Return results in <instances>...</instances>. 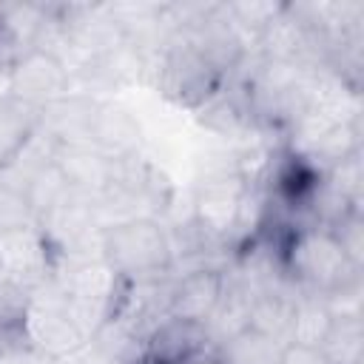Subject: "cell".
I'll use <instances>...</instances> for the list:
<instances>
[{"instance_id": "obj_8", "label": "cell", "mask_w": 364, "mask_h": 364, "mask_svg": "<svg viewBox=\"0 0 364 364\" xmlns=\"http://www.w3.org/2000/svg\"><path fill=\"white\" fill-rule=\"evenodd\" d=\"M54 162H57L63 179L68 182L71 193H77V196H88V199L97 202L114 185L117 159L105 156L91 142H65V145H60Z\"/></svg>"}, {"instance_id": "obj_16", "label": "cell", "mask_w": 364, "mask_h": 364, "mask_svg": "<svg viewBox=\"0 0 364 364\" xmlns=\"http://www.w3.org/2000/svg\"><path fill=\"white\" fill-rule=\"evenodd\" d=\"M284 350H287V344H282L253 327L239 330L236 336H230L225 344L216 347V353L225 364H282Z\"/></svg>"}, {"instance_id": "obj_14", "label": "cell", "mask_w": 364, "mask_h": 364, "mask_svg": "<svg viewBox=\"0 0 364 364\" xmlns=\"http://www.w3.org/2000/svg\"><path fill=\"white\" fill-rule=\"evenodd\" d=\"M299 290L293 284L284 287H270V290H256L250 296V318L247 327L290 344V324H293V304H296Z\"/></svg>"}, {"instance_id": "obj_2", "label": "cell", "mask_w": 364, "mask_h": 364, "mask_svg": "<svg viewBox=\"0 0 364 364\" xmlns=\"http://www.w3.org/2000/svg\"><path fill=\"white\" fill-rule=\"evenodd\" d=\"M282 267L299 293L316 296H324L361 276V270L344 256L333 230L321 225H304L287 233L282 242Z\"/></svg>"}, {"instance_id": "obj_17", "label": "cell", "mask_w": 364, "mask_h": 364, "mask_svg": "<svg viewBox=\"0 0 364 364\" xmlns=\"http://www.w3.org/2000/svg\"><path fill=\"white\" fill-rule=\"evenodd\" d=\"M333 324L330 310L324 307L321 296L316 293H299L293 304V324H290V344L293 347H307L318 350L321 338L327 336Z\"/></svg>"}, {"instance_id": "obj_18", "label": "cell", "mask_w": 364, "mask_h": 364, "mask_svg": "<svg viewBox=\"0 0 364 364\" xmlns=\"http://www.w3.org/2000/svg\"><path fill=\"white\" fill-rule=\"evenodd\" d=\"M40 125V111L31 105H23L14 97L0 100V165L34 134Z\"/></svg>"}, {"instance_id": "obj_3", "label": "cell", "mask_w": 364, "mask_h": 364, "mask_svg": "<svg viewBox=\"0 0 364 364\" xmlns=\"http://www.w3.org/2000/svg\"><path fill=\"white\" fill-rule=\"evenodd\" d=\"M20 327L26 341L37 347L43 355H48L51 361H63L80 353L91 341V333L80 321L77 310L71 307L57 279H48L26 299Z\"/></svg>"}, {"instance_id": "obj_10", "label": "cell", "mask_w": 364, "mask_h": 364, "mask_svg": "<svg viewBox=\"0 0 364 364\" xmlns=\"http://www.w3.org/2000/svg\"><path fill=\"white\" fill-rule=\"evenodd\" d=\"M48 3H0V63L11 65L40 46Z\"/></svg>"}, {"instance_id": "obj_13", "label": "cell", "mask_w": 364, "mask_h": 364, "mask_svg": "<svg viewBox=\"0 0 364 364\" xmlns=\"http://www.w3.org/2000/svg\"><path fill=\"white\" fill-rule=\"evenodd\" d=\"M100 102L102 100H97L91 94L71 91L63 100H57V102H51L48 108L40 111V125L60 145H65V142H88V134H91V125H94Z\"/></svg>"}, {"instance_id": "obj_15", "label": "cell", "mask_w": 364, "mask_h": 364, "mask_svg": "<svg viewBox=\"0 0 364 364\" xmlns=\"http://www.w3.org/2000/svg\"><path fill=\"white\" fill-rule=\"evenodd\" d=\"M316 353L327 364H364V316L333 318Z\"/></svg>"}, {"instance_id": "obj_6", "label": "cell", "mask_w": 364, "mask_h": 364, "mask_svg": "<svg viewBox=\"0 0 364 364\" xmlns=\"http://www.w3.org/2000/svg\"><path fill=\"white\" fill-rule=\"evenodd\" d=\"M71 91L74 74L57 54L46 48H34L9 65V94L23 105L43 111Z\"/></svg>"}, {"instance_id": "obj_19", "label": "cell", "mask_w": 364, "mask_h": 364, "mask_svg": "<svg viewBox=\"0 0 364 364\" xmlns=\"http://www.w3.org/2000/svg\"><path fill=\"white\" fill-rule=\"evenodd\" d=\"M68 196H71V188H68V182L63 179L57 162H51V165H48L46 171H40V173L34 176V182L26 188L23 202H26V208L31 210L34 219H43V216L51 213L57 205H63Z\"/></svg>"}, {"instance_id": "obj_12", "label": "cell", "mask_w": 364, "mask_h": 364, "mask_svg": "<svg viewBox=\"0 0 364 364\" xmlns=\"http://www.w3.org/2000/svg\"><path fill=\"white\" fill-rule=\"evenodd\" d=\"M57 148H60V142L43 125H37L34 134L0 165V188L23 199V193L34 182V176L57 159Z\"/></svg>"}, {"instance_id": "obj_21", "label": "cell", "mask_w": 364, "mask_h": 364, "mask_svg": "<svg viewBox=\"0 0 364 364\" xmlns=\"http://www.w3.org/2000/svg\"><path fill=\"white\" fill-rule=\"evenodd\" d=\"M330 230H333L336 242L341 245L344 256H347L358 270H364V213H361V210H353V213H347L344 219H338Z\"/></svg>"}, {"instance_id": "obj_5", "label": "cell", "mask_w": 364, "mask_h": 364, "mask_svg": "<svg viewBox=\"0 0 364 364\" xmlns=\"http://www.w3.org/2000/svg\"><path fill=\"white\" fill-rule=\"evenodd\" d=\"M57 253L37 225L0 230V284L20 296H31L40 284L54 279Z\"/></svg>"}, {"instance_id": "obj_11", "label": "cell", "mask_w": 364, "mask_h": 364, "mask_svg": "<svg viewBox=\"0 0 364 364\" xmlns=\"http://www.w3.org/2000/svg\"><path fill=\"white\" fill-rule=\"evenodd\" d=\"M88 142L111 159L139 156L142 128H139L136 117L128 108H122L117 102H100L91 134H88Z\"/></svg>"}, {"instance_id": "obj_20", "label": "cell", "mask_w": 364, "mask_h": 364, "mask_svg": "<svg viewBox=\"0 0 364 364\" xmlns=\"http://www.w3.org/2000/svg\"><path fill=\"white\" fill-rule=\"evenodd\" d=\"M321 179L327 188H333L341 199L361 208V191H364V168H361V151H353L341 156L338 162L327 165L321 171Z\"/></svg>"}, {"instance_id": "obj_7", "label": "cell", "mask_w": 364, "mask_h": 364, "mask_svg": "<svg viewBox=\"0 0 364 364\" xmlns=\"http://www.w3.org/2000/svg\"><path fill=\"white\" fill-rule=\"evenodd\" d=\"M228 284V270L219 264H196L168 282V299H165V316L205 324L210 313L216 310L222 293Z\"/></svg>"}, {"instance_id": "obj_1", "label": "cell", "mask_w": 364, "mask_h": 364, "mask_svg": "<svg viewBox=\"0 0 364 364\" xmlns=\"http://www.w3.org/2000/svg\"><path fill=\"white\" fill-rule=\"evenodd\" d=\"M100 256L128 284L165 279L173 267L168 228L156 216L108 222L100 233Z\"/></svg>"}, {"instance_id": "obj_9", "label": "cell", "mask_w": 364, "mask_h": 364, "mask_svg": "<svg viewBox=\"0 0 364 364\" xmlns=\"http://www.w3.org/2000/svg\"><path fill=\"white\" fill-rule=\"evenodd\" d=\"M205 350H213V347L208 344L202 324L162 316L145 333L136 364H185Z\"/></svg>"}, {"instance_id": "obj_4", "label": "cell", "mask_w": 364, "mask_h": 364, "mask_svg": "<svg viewBox=\"0 0 364 364\" xmlns=\"http://www.w3.org/2000/svg\"><path fill=\"white\" fill-rule=\"evenodd\" d=\"M247 191L250 185L233 171L230 162L210 168L196 182L193 199H191V222L213 250L233 253V239H236Z\"/></svg>"}, {"instance_id": "obj_22", "label": "cell", "mask_w": 364, "mask_h": 364, "mask_svg": "<svg viewBox=\"0 0 364 364\" xmlns=\"http://www.w3.org/2000/svg\"><path fill=\"white\" fill-rule=\"evenodd\" d=\"M324 307L330 310L333 318H341V316H364V284H361V276L344 282L341 287L330 290L321 296Z\"/></svg>"}]
</instances>
